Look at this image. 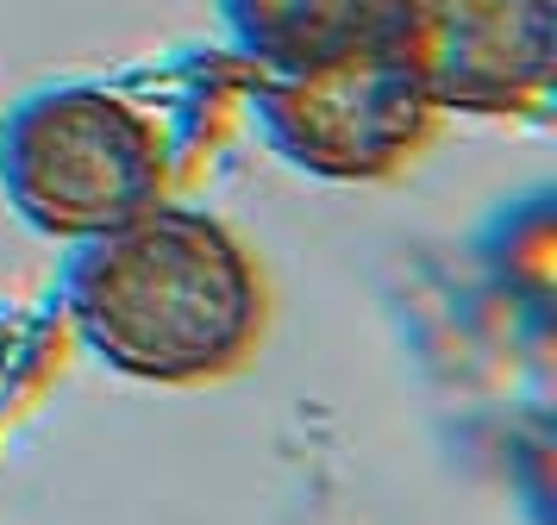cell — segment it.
<instances>
[{
  "instance_id": "6da1fadb",
  "label": "cell",
  "mask_w": 557,
  "mask_h": 525,
  "mask_svg": "<svg viewBox=\"0 0 557 525\" xmlns=\"http://www.w3.org/2000/svg\"><path fill=\"white\" fill-rule=\"evenodd\" d=\"M70 320L120 375L188 388L232 375L263 338L251 250L195 207H145L70 263Z\"/></svg>"
},
{
  "instance_id": "7a4b0ae2",
  "label": "cell",
  "mask_w": 557,
  "mask_h": 525,
  "mask_svg": "<svg viewBox=\"0 0 557 525\" xmlns=\"http://www.w3.org/2000/svg\"><path fill=\"white\" fill-rule=\"evenodd\" d=\"M0 188L51 238H101L163 195V138L107 88H51L0 125Z\"/></svg>"
},
{
  "instance_id": "3957f363",
  "label": "cell",
  "mask_w": 557,
  "mask_h": 525,
  "mask_svg": "<svg viewBox=\"0 0 557 525\" xmlns=\"http://www.w3.org/2000/svg\"><path fill=\"white\" fill-rule=\"evenodd\" d=\"M395 63L432 113H539L552 95V0H401Z\"/></svg>"
},
{
  "instance_id": "277c9868",
  "label": "cell",
  "mask_w": 557,
  "mask_h": 525,
  "mask_svg": "<svg viewBox=\"0 0 557 525\" xmlns=\"http://www.w3.org/2000/svg\"><path fill=\"white\" fill-rule=\"evenodd\" d=\"M257 113L270 145L295 170L338 175V182L395 170L407 150H420L432 125L426 95L388 50L345 57L307 75H263Z\"/></svg>"
},
{
  "instance_id": "5b68a950",
  "label": "cell",
  "mask_w": 557,
  "mask_h": 525,
  "mask_svg": "<svg viewBox=\"0 0 557 525\" xmlns=\"http://www.w3.org/2000/svg\"><path fill=\"white\" fill-rule=\"evenodd\" d=\"M226 25L263 75H307L345 57H395L401 0H226Z\"/></svg>"
}]
</instances>
